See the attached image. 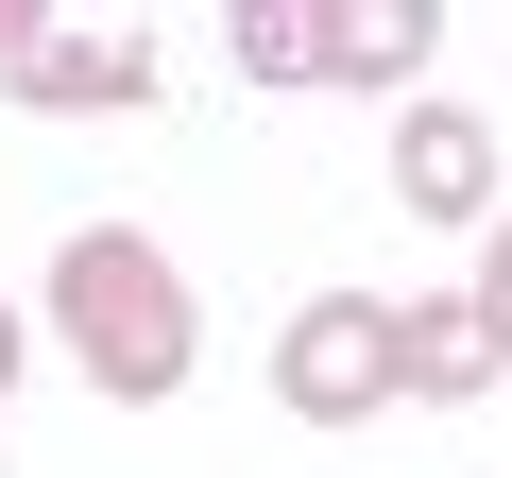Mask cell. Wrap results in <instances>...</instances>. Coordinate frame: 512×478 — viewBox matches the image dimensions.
I'll return each instance as SVG.
<instances>
[{"label":"cell","instance_id":"5b68a950","mask_svg":"<svg viewBox=\"0 0 512 478\" xmlns=\"http://www.w3.org/2000/svg\"><path fill=\"white\" fill-rule=\"evenodd\" d=\"M18 103H35V120H120V103H154V35H86V18H52V35L18 52Z\"/></svg>","mask_w":512,"mask_h":478},{"label":"cell","instance_id":"52a82bcc","mask_svg":"<svg viewBox=\"0 0 512 478\" xmlns=\"http://www.w3.org/2000/svg\"><path fill=\"white\" fill-rule=\"evenodd\" d=\"M325 52H342V0H239V69L256 86H325Z\"/></svg>","mask_w":512,"mask_h":478},{"label":"cell","instance_id":"7a4b0ae2","mask_svg":"<svg viewBox=\"0 0 512 478\" xmlns=\"http://www.w3.org/2000/svg\"><path fill=\"white\" fill-rule=\"evenodd\" d=\"M274 393L308 410V427H376L410 376H393V291H308L291 325H274Z\"/></svg>","mask_w":512,"mask_h":478},{"label":"cell","instance_id":"3957f363","mask_svg":"<svg viewBox=\"0 0 512 478\" xmlns=\"http://www.w3.org/2000/svg\"><path fill=\"white\" fill-rule=\"evenodd\" d=\"M393 376H410L427 410H478V393L512 376V325H495V291H393Z\"/></svg>","mask_w":512,"mask_h":478},{"label":"cell","instance_id":"277c9868","mask_svg":"<svg viewBox=\"0 0 512 478\" xmlns=\"http://www.w3.org/2000/svg\"><path fill=\"white\" fill-rule=\"evenodd\" d=\"M393 205L410 222H495V120L478 103H410L393 120Z\"/></svg>","mask_w":512,"mask_h":478},{"label":"cell","instance_id":"8992f818","mask_svg":"<svg viewBox=\"0 0 512 478\" xmlns=\"http://www.w3.org/2000/svg\"><path fill=\"white\" fill-rule=\"evenodd\" d=\"M427 52H444V0H342L325 86H427Z\"/></svg>","mask_w":512,"mask_h":478},{"label":"cell","instance_id":"9c48e42d","mask_svg":"<svg viewBox=\"0 0 512 478\" xmlns=\"http://www.w3.org/2000/svg\"><path fill=\"white\" fill-rule=\"evenodd\" d=\"M478 291H495V325H512V205H495V257H478Z\"/></svg>","mask_w":512,"mask_h":478},{"label":"cell","instance_id":"30bf717a","mask_svg":"<svg viewBox=\"0 0 512 478\" xmlns=\"http://www.w3.org/2000/svg\"><path fill=\"white\" fill-rule=\"evenodd\" d=\"M18 359H35V325H18V308H0V393H18Z\"/></svg>","mask_w":512,"mask_h":478},{"label":"cell","instance_id":"6da1fadb","mask_svg":"<svg viewBox=\"0 0 512 478\" xmlns=\"http://www.w3.org/2000/svg\"><path fill=\"white\" fill-rule=\"evenodd\" d=\"M52 342L86 359V393L171 410V393L205 376V308H188V274H171V239H137V222H69V239H52Z\"/></svg>","mask_w":512,"mask_h":478},{"label":"cell","instance_id":"ba28073f","mask_svg":"<svg viewBox=\"0 0 512 478\" xmlns=\"http://www.w3.org/2000/svg\"><path fill=\"white\" fill-rule=\"evenodd\" d=\"M52 35V0H0V86H18V52Z\"/></svg>","mask_w":512,"mask_h":478}]
</instances>
